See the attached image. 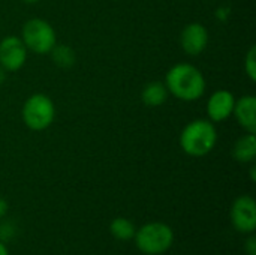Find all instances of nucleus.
Wrapping results in <instances>:
<instances>
[{
	"mask_svg": "<svg viewBox=\"0 0 256 255\" xmlns=\"http://www.w3.org/2000/svg\"><path fill=\"white\" fill-rule=\"evenodd\" d=\"M244 71L250 81H256V47L252 45L244 57Z\"/></svg>",
	"mask_w": 256,
	"mask_h": 255,
	"instance_id": "obj_15",
	"label": "nucleus"
},
{
	"mask_svg": "<svg viewBox=\"0 0 256 255\" xmlns=\"http://www.w3.org/2000/svg\"><path fill=\"white\" fill-rule=\"evenodd\" d=\"M21 41L26 48L34 54H50L57 44L56 30L42 18H32L22 26Z\"/></svg>",
	"mask_w": 256,
	"mask_h": 255,
	"instance_id": "obj_5",
	"label": "nucleus"
},
{
	"mask_svg": "<svg viewBox=\"0 0 256 255\" xmlns=\"http://www.w3.org/2000/svg\"><path fill=\"white\" fill-rule=\"evenodd\" d=\"M180 44L186 54L198 56L208 45V30L201 23H190L183 29Z\"/></svg>",
	"mask_w": 256,
	"mask_h": 255,
	"instance_id": "obj_8",
	"label": "nucleus"
},
{
	"mask_svg": "<svg viewBox=\"0 0 256 255\" xmlns=\"http://www.w3.org/2000/svg\"><path fill=\"white\" fill-rule=\"evenodd\" d=\"M232 155L236 161L242 164H252L256 158V137L255 134H244L240 137L232 149Z\"/></svg>",
	"mask_w": 256,
	"mask_h": 255,
	"instance_id": "obj_11",
	"label": "nucleus"
},
{
	"mask_svg": "<svg viewBox=\"0 0 256 255\" xmlns=\"http://www.w3.org/2000/svg\"><path fill=\"white\" fill-rule=\"evenodd\" d=\"M4 78H6V71L0 66V84L4 81Z\"/></svg>",
	"mask_w": 256,
	"mask_h": 255,
	"instance_id": "obj_19",
	"label": "nucleus"
},
{
	"mask_svg": "<svg viewBox=\"0 0 256 255\" xmlns=\"http://www.w3.org/2000/svg\"><path fill=\"white\" fill-rule=\"evenodd\" d=\"M238 125L244 128L246 132L255 134L256 132V98L254 95L242 96L234 104V111Z\"/></svg>",
	"mask_w": 256,
	"mask_h": 255,
	"instance_id": "obj_10",
	"label": "nucleus"
},
{
	"mask_svg": "<svg viewBox=\"0 0 256 255\" xmlns=\"http://www.w3.org/2000/svg\"><path fill=\"white\" fill-rule=\"evenodd\" d=\"M135 225L132 221H129L128 218H116L111 221L110 224V233L114 239L122 240V242H128L132 240L135 236Z\"/></svg>",
	"mask_w": 256,
	"mask_h": 255,
	"instance_id": "obj_13",
	"label": "nucleus"
},
{
	"mask_svg": "<svg viewBox=\"0 0 256 255\" xmlns=\"http://www.w3.org/2000/svg\"><path fill=\"white\" fill-rule=\"evenodd\" d=\"M8 213V203L4 198H0V218H3Z\"/></svg>",
	"mask_w": 256,
	"mask_h": 255,
	"instance_id": "obj_17",
	"label": "nucleus"
},
{
	"mask_svg": "<svg viewBox=\"0 0 256 255\" xmlns=\"http://www.w3.org/2000/svg\"><path fill=\"white\" fill-rule=\"evenodd\" d=\"M22 122L32 131H44L50 128L56 117V107L50 96L34 93L28 96L22 105Z\"/></svg>",
	"mask_w": 256,
	"mask_h": 255,
	"instance_id": "obj_4",
	"label": "nucleus"
},
{
	"mask_svg": "<svg viewBox=\"0 0 256 255\" xmlns=\"http://www.w3.org/2000/svg\"><path fill=\"white\" fill-rule=\"evenodd\" d=\"M168 95H170V92H168L165 83L152 81L144 86V89L141 92V99H142L144 105H147V107H160L166 102Z\"/></svg>",
	"mask_w": 256,
	"mask_h": 255,
	"instance_id": "obj_12",
	"label": "nucleus"
},
{
	"mask_svg": "<svg viewBox=\"0 0 256 255\" xmlns=\"http://www.w3.org/2000/svg\"><path fill=\"white\" fill-rule=\"evenodd\" d=\"M256 167L255 165H252V168H250V179H252V182H255L256 180Z\"/></svg>",
	"mask_w": 256,
	"mask_h": 255,
	"instance_id": "obj_20",
	"label": "nucleus"
},
{
	"mask_svg": "<svg viewBox=\"0 0 256 255\" xmlns=\"http://www.w3.org/2000/svg\"><path fill=\"white\" fill-rule=\"evenodd\" d=\"M50 54H51L54 65L62 69H69L76 62V54L72 50V47H69V45H57L56 44Z\"/></svg>",
	"mask_w": 256,
	"mask_h": 255,
	"instance_id": "obj_14",
	"label": "nucleus"
},
{
	"mask_svg": "<svg viewBox=\"0 0 256 255\" xmlns=\"http://www.w3.org/2000/svg\"><path fill=\"white\" fill-rule=\"evenodd\" d=\"M22 2H26V3H38L40 0H22Z\"/></svg>",
	"mask_w": 256,
	"mask_h": 255,
	"instance_id": "obj_21",
	"label": "nucleus"
},
{
	"mask_svg": "<svg viewBox=\"0 0 256 255\" xmlns=\"http://www.w3.org/2000/svg\"><path fill=\"white\" fill-rule=\"evenodd\" d=\"M136 248L146 255H160L174 243V231L165 222H148L135 231Z\"/></svg>",
	"mask_w": 256,
	"mask_h": 255,
	"instance_id": "obj_3",
	"label": "nucleus"
},
{
	"mask_svg": "<svg viewBox=\"0 0 256 255\" xmlns=\"http://www.w3.org/2000/svg\"><path fill=\"white\" fill-rule=\"evenodd\" d=\"M244 251L248 255H256V237L252 234H249V237L244 242Z\"/></svg>",
	"mask_w": 256,
	"mask_h": 255,
	"instance_id": "obj_16",
	"label": "nucleus"
},
{
	"mask_svg": "<svg viewBox=\"0 0 256 255\" xmlns=\"http://www.w3.org/2000/svg\"><path fill=\"white\" fill-rule=\"evenodd\" d=\"M28 50L18 36H6L0 41V66L6 72L20 71L27 60Z\"/></svg>",
	"mask_w": 256,
	"mask_h": 255,
	"instance_id": "obj_7",
	"label": "nucleus"
},
{
	"mask_svg": "<svg viewBox=\"0 0 256 255\" xmlns=\"http://www.w3.org/2000/svg\"><path fill=\"white\" fill-rule=\"evenodd\" d=\"M0 255H9V252H8V249H6V246H4L3 242H0Z\"/></svg>",
	"mask_w": 256,
	"mask_h": 255,
	"instance_id": "obj_18",
	"label": "nucleus"
},
{
	"mask_svg": "<svg viewBox=\"0 0 256 255\" xmlns=\"http://www.w3.org/2000/svg\"><path fill=\"white\" fill-rule=\"evenodd\" d=\"M218 141V132L212 122L206 119L192 120L184 126L180 134L182 150L194 158H202L208 155Z\"/></svg>",
	"mask_w": 256,
	"mask_h": 255,
	"instance_id": "obj_2",
	"label": "nucleus"
},
{
	"mask_svg": "<svg viewBox=\"0 0 256 255\" xmlns=\"http://www.w3.org/2000/svg\"><path fill=\"white\" fill-rule=\"evenodd\" d=\"M165 86L170 93L184 102L196 101L206 93V78L202 72L190 63L174 65L166 74Z\"/></svg>",
	"mask_w": 256,
	"mask_h": 255,
	"instance_id": "obj_1",
	"label": "nucleus"
},
{
	"mask_svg": "<svg viewBox=\"0 0 256 255\" xmlns=\"http://www.w3.org/2000/svg\"><path fill=\"white\" fill-rule=\"evenodd\" d=\"M231 224L243 234H252L256 230V203L250 195H240L231 206Z\"/></svg>",
	"mask_w": 256,
	"mask_h": 255,
	"instance_id": "obj_6",
	"label": "nucleus"
},
{
	"mask_svg": "<svg viewBox=\"0 0 256 255\" xmlns=\"http://www.w3.org/2000/svg\"><path fill=\"white\" fill-rule=\"evenodd\" d=\"M236 98L230 90H216L207 102V114L212 122H224L234 111Z\"/></svg>",
	"mask_w": 256,
	"mask_h": 255,
	"instance_id": "obj_9",
	"label": "nucleus"
}]
</instances>
